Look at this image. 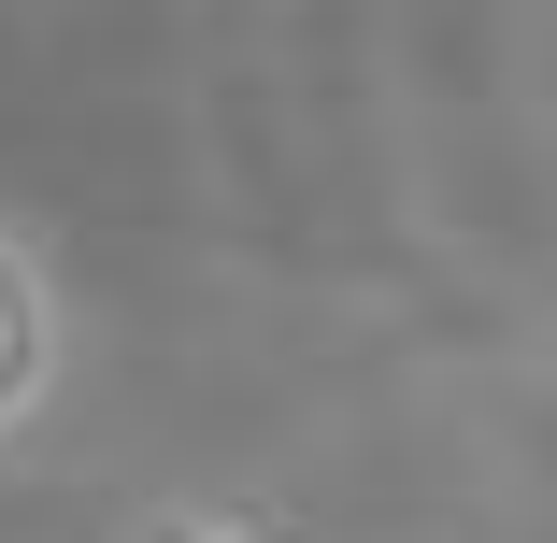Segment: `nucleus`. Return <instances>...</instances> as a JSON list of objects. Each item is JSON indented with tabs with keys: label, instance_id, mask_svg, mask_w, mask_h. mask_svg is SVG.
<instances>
[{
	"label": "nucleus",
	"instance_id": "obj_1",
	"mask_svg": "<svg viewBox=\"0 0 557 543\" xmlns=\"http://www.w3.org/2000/svg\"><path fill=\"white\" fill-rule=\"evenodd\" d=\"M115 543H286L272 515H244V501H144Z\"/></svg>",
	"mask_w": 557,
	"mask_h": 543
},
{
	"label": "nucleus",
	"instance_id": "obj_2",
	"mask_svg": "<svg viewBox=\"0 0 557 543\" xmlns=\"http://www.w3.org/2000/svg\"><path fill=\"white\" fill-rule=\"evenodd\" d=\"M0 272H15V415L44 400V244L15 230V244H0Z\"/></svg>",
	"mask_w": 557,
	"mask_h": 543
}]
</instances>
